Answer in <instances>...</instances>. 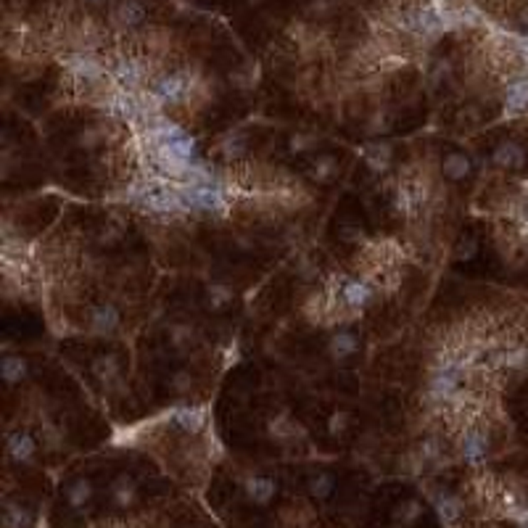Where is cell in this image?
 Instances as JSON below:
<instances>
[{
  "instance_id": "52a82bcc",
  "label": "cell",
  "mask_w": 528,
  "mask_h": 528,
  "mask_svg": "<svg viewBox=\"0 0 528 528\" xmlns=\"http://www.w3.org/2000/svg\"><path fill=\"white\" fill-rule=\"evenodd\" d=\"M341 301L349 309H365L372 301V286L365 280L349 278L341 283Z\"/></svg>"
},
{
  "instance_id": "1f68e13d",
  "label": "cell",
  "mask_w": 528,
  "mask_h": 528,
  "mask_svg": "<svg viewBox=\"0 0 528 528\" xmlns=\"http://www.w3.org/2000/svg\"><path fill=\"white\" fill-rule=\"evenodd\" d=\"M346 428H349V415H346V412H333L330 420H328V433L341 436Z\"/></svg>"
},
{
  "instance_id": "d4e9b609",
  "label": "cell",
  "mask_w": 528,
  "mask_h": 528,
  "mask_svg": "<svg viewBox=\"0 0 528 528\" xmlns=\"http://www.w3.org/2000/svg\"><path fill=\"white\" fill-rule=\"evenodd\" d=\"M167 338H169V346H172V349H175V352L185 354L188 349H190V346H193V341H195V333H193V328H190V325H183V323H177V325H172V328H169Z\"/></svg>"
},
{
  "instance_id": "7a4b0ae2",
  "label": "cell",
  "mask_w": 528,
  "mask_h": 528,
  "mask_svg": "<svg viewBox=\"0 0 528 528\" xmlns=\"http://www.w3.org/2000/svg\"><path fill=\"white\" fill-rule=\"evenodd\" d=\"M180 193H183L190 212H206V214L227 212L225 193L214 183H185V185H180Z\"/></svg>"
},
{
  "instance_id": "44dd1931",
  "label": "cell",
  "mask_w": 528,
  "mask_h": 528,
  "mask_svg": "<svg viewBox=\"0 0 528 528\" xmlns=\"http://www.w3.org/2000/svg\"><path fill=\"white\" fill-rule=\"evenodd\" d=\"M204 298H206V306H209L212 312H225V309L232 304L235 293H232V288L227 286V283H209Z\"/></svg>"
},
{
  "instance_id": "8992f818",
  "label": "cell",
  "mask_w": 528,
  "mask_h": 528,
  "mask_svg": "<svg viewBox=\"0 0 528 528\" xmlns=\"http://www.w3.org/2000/svg\"><path fill=\"white\" fill-rule=\"evenodd\" d=\"M87 325H90V330L98 335H109L114 333L117 328L122 325V315L119 309L112 304H98L90 309V315H87Z\"/></svg>"
},
{
  "instance_id": "2e32d148",
  "label": "cell",
  "mask_w": 528,
  "mask_h": 528,
  "mask_svg": "<svg viewBox=\"0 0 528 528\" xmlns=\"http://www.w3.org/2000/svg\"><path fill=\"white\" fill-rule=\"evenodd\" d=\"M114 19L124 29L138 27V24L146 21V6L140 0H122L119 6H117V11H114Z\"/></svg>"
},
{
  "instance_id": "484cf974",
  "label": "cell",
  "mask_w": 528,
  "mask_h": 528,
  "mask_svg": "<svg viewBox=\"0 0 528 528\" xmlns=\"http://www.w3.org/2000/svg\"><path fill=\"white\" fill-rule=\"evenodd\" d=\"M335 169H338V164H335L333 156H320L309 164V180L312 183H328L335 175Z\"/></svg>"
},
{
  "instance_id": "cb8c5ba5",
  "label": "cell",
  "mask_w": 528,
  "mask_h": 528,
  "mask_svg": "<svg viewBox=\"0 0 528 528\" xmlns=\"http://www.w3.org/2000/svg\"><path fill=\"white\" fill-rule=\"evenodd\" d=\"M441 172H444L446 180L460 183V180H465V177L470 175V158L465 156V153H449L441 161Z\"/></svg>"
},
{
  "instance_id": "277c9868",
  "label": "cell",
  "mask_w": 528,
  "mask_h": 528,
  "mask_svg": "<svg viewBox=\"0 0 528 528\" xmlns=\"http://www.w3.org/2000/svg\"><path fill=\"white\" fill-rule=\"evenodd\" d=\"M188 87H190V77L188 72H172V75L158 77L153 87H151V103L156 109H164V106H172V103H180L185 98Z\"/></svg>"
},
{
  "instance_id": "4316f807",
  "label": "cell",
  "mask_w": 528,
  "mask_h": 528,
  "mask_svg": "<svg viewBox=\"0 0 528 528\" xmlns=\"http://www.w3.org/2000/svg\"><path fill=\"white\" fill-rule=\"evenodd\" d=\"M29 520H32V515H29L21 505L6 502V510H3V528H24V526H29Z\"/></svg>"
},
{
  "instance_id": "e0dca14e",
  "label": "cell",
  "mask_w": 528,
  "mask_h": 528,
  "mask_svg": "<svg viewBox=\"0 0 528 528\" xmlns=\"http://www.w3.org/2000/svg\"><path fill=\"white\" fill-rule=\"evenodd\" d=\"M66 66H69V72H72V75L80 77V80H87V82H93V80H98V77L103 75L101 64H98L93 56H82V53L69 56Z\"/></svg>"
},
{
  "instance_id": "603a6c76",
  "label": "cell",
  "mask_w": 528,
  "mask_h": 528,
  "mask_svg": "<svg viewBox=\"0 0 528 528\" xmlns=\"http://www.w3.org/2000/svg\"><path fill=\"white\" fill-rule=\"evenodd\" d=\"M138 500V486L130 475H119L117 481L112 483V502L117 507H130L132 502Z\"/></svg>"
},
{
  "instance_id": "d6986e66",
  "label": "cell",
  "mask_w": 528,
  "mask_h": 528,
  "mask_svg": "<svg viewBox=\"0 0 528 528\" xmlns=\"http://www.w3.org/2000/svg\"><path fill=\"white\" fill-rule=\"evenodd\" d=\"M0 372H3V380H6L9 386H16V383H21V380L27 378L29 365L24 357H19V354H6L3 362H0Z\"/></svg>"
},
{
  "instance_id": "5b68a950",
  "label": "cell",
  "mask_w": 528,
  "mask_h": 528,
  "mask_svg": "<svg viewBox=\"0 0 528 528\" xmlns=\"http://www.w3.org/2000/svg\"><path fill=\"white\" fill-rule=\"evenodd\" d=\"M6 452H9L11 463L29 465L35 460V454H38V441L29 433H24V431H14L6 438Z\"/></svg>"
},
{
  "instance_id": "30bf717a",
  "label": "cell",
  "mask_w": 528,
  "mask_h": 528,
  "mask_svg": "<svg viewBox=\"0 0 528 528\" xmlns=\"http://www.w3.org/2000/svg\"><path fill=\"white\" fill-rule=\"evenodd\" d=\"M491 161L502 169L523 167V164H526V151H523V146L515 143V140H502L500 146L491 151Z\"/></svg>"
},
{
  "instance_id": "4dcf8cb0",
  "label": "cell",
  "mask_w": 528,
  "mask_h": 528,
  "mask_svg": "<svg viewBox=\"0 0 528 528\" xmlns=\"http://www.w3.org/2000/svg\"><path fill=\"white\" fill-rule=\"evenodd\" d=\"M312 149H315V135H309V132H296L288 140V151L291 153H306Z\"/></svg>"
},
{
  "instance_id": "7402d4cb",
  "label": "cell",
  "mask_w": 528,
  "mask_h": 528,
  "mask_svg": "<svg viewBox=\"0 0 528 528\" xmlns=\"http://www.w3.org/2000/svg\"><path fill=\"white\" fill-rule=\"evenodd\" d=\"M433 507H436V512H438L441 523H454V520L463 515V502L457 500L454 494H446V491L436 494V497H433Z\"/></svg>"
},
{
  "instance_id": "ffe728a7",
  "label": "cell",
  "mask_w": 528,
  "mask_h": 528,
  "mask_svg": "<svg viewBox=\"0 0 528 528\" xmlns=\"http://www.w3.org/2000/svg\"><path fill=\"white\" fill-rule=\"evenodd\" d=\"M93 483L87 481V478H75V481L66 486V502H69V507L75 510H82L90 505V500H93Z\"/></svg>"
},
{
  "instance_id": "e575fe53",
  "label": "cell",
  "mask_w": 528,
  "mask_h": 528,
  "mask_svg": "<svg viewBox=\"0 0 528 528\" xmlns=\"http://www.w3.org/2000/svg\"><path fill=\"white\" fill-rule=\"evenodd\" d=\"M190 372H185V370H180V372H175V378H172V389L175 391H188L190 389Z\"/></svg>"
},
{
  "instance_id": "836d02e7",
  "label": "cell",
  "mask_w": 528,
  "mask_h": 528,
  "mask_svg": "<svg viewBox=\"0 0 528 528\" xmlns=\"http://www.w3.org/2000/svg\"><path fill=\"white\" fill-rule=\"evenodd\" d=\"M420 512H423L420 502H407L404 507L399 510V520H402V523H415V520L420 518Z\"/></svg>"
},
{
  "instance_id": "6da1fadb",
  "label": "cell",
  "mask_w": 528,
  "mask_h": 528,
  "mask_svg": "<svg viewBox=\"0 0 528 528\" xmlns=\"http://www.w3.org/2000/svg\"><path fill=\"white\" fill-rule=\"evenodd\" d=\"M465 378V365L454 357H446L436 365V370L428 378V397L433 402H454L460 397V386Z\"/></svg>"
},
{
  "instance_id": "3957f363",
  "label": "cell",
  "mask_w": 528,
  "mask_h": 528,
  "mask_svg": "<svg viewBox=\"0 0 528 528\" xmlns=\"http://www.w3.org/2000/svg\"><path fill=\"white\" fill-rule=\"evenodd\" d=\"M138 204H143L149 212L153 214H183L190 212L185 204V198L180 193V185L169 188V185H156L149 188L138 195Z\"/></svg>"
},
{
  "instance_id": "83f0119b",
  "label": "cell",
  "mask_w": 528,
  "mask_h": 528,
  "mask_svg": "<svg viewBox=\"0 0 528 528\" xmlns=\"http://www.w3.org/2000/svg\"><path fill=\"white\" fill-rule=\"evenodd\" d=\"M333 489H335V478L330 473H317L315 478L309 481V494L315 500H328L333 494Z\"/></svg>"
},
{
  "instance_id": "7c38bea8",
  "label": "cell",
  "mask_w": 528,
  "mask_h": 528,
  "mask_svg": "<svg viewBox=\"0 0 528 528\" xmlns=\"http://www.w3.org/2000/svg\"><path fill=\"white\" fill-rule=\"evenodd\" d=\"M328 352H330V357L335 362L349 360V357H354V354L360 352V338L352 330H335L330 335V341H328Z\"/></svg>"
},
{
  "instance_id": "ac0fdd59",
  "label": "cell",
  "mask_w": 528,
  "mask_h": 528,
  "mask_svg": "<svg viewBox=\"0 0 528 528\" xmlns=\"http://www.w3.org/2000/svg\"><path fill=\"white\" fill-rule=\"evenodd\" d=\"M90 370H93V375L101 380L103 386H112L114 380H119L122 365L114 354H101V357H95L93 360V367H90Z\"/></svg>"
},
{
  "instance_id": "f546056e",
  "label": "cell",
  "mask_w": 528,
  "mask_h": 528,
  "mask_svg": "<svg viewBox=\"0 0 528 528\" xmlns=\"http://www.w3.org/2000/svg\"><path fill=\"white\" fill-rule=\"evenodd\" d=\"M397 209L404 214H412L417 209V204H420V193L417 190H412V188H399L397 190Z\"/></svg>"
},
{
  "instance_id": "9a60e30c",
  "label": "cell",
  "mask_w": 528,
  "mask_h": 528,
  "mask_svg": "<svg viewBox=\"0 0 528 528\" xmlns=\"http://www.w3.org/2000/svg\"><path fill=\"white\" fill-rule=\"evenodd\" d=\"M362 158H365V164H367L375 175H383V172L391 167L394 151H391L389 143H367V146L362 149Z\"/></svg>"
},
{
  "instance_id": "5bb4252c",
  "label": "cell",
  "mask_w": 528,
  "mask_h": 528,
  "mask_svg": "<svg viewBox=\"0 0 528 528\" xmlns=\"http://www.w3.org/2000/svg\"><path fill=\"white\" fill-rule=\"evenodd\" d=\"M143 75H146V69H143L138 58H119L117 66H114V77H117V82L124 90H135L143 82Z\"/></svg>"
},
{
  "instance_id": "ba28073f",
  "label": "cell",
  "mask_w": 528,
  "mask_h": 528,
  "mask_svg": "<svg viewBox=\"0 0 528 528\" xmlns=\"http://www.w3.org/2000/svg\"><path fill=\"white\" fill-rule=\"evenodd\" d=\"M528 112V75L507 85L505 93V117H520Z\"/></svg>"
},
{
  "instance_id": "8fae6325",
  "label": "cell",
  "mask_w": 528,
  "mask_h": 528,
  "mask_svg": "<svg viewBox=\"0 0 528 528\" xmlns=\"http://www.w3.org/2000/svg\"><path fill=\"white\" fill-rule=\"evenodd\" d=\"M463 460L470 465H478L486 460V454H489V436L483 433V431H468V433L463 436Z\"/></svg>"
},
{
  "instance_id": "d6a6232c",
  "label": "cell",
  "mask_w": 528,
  "mask_h": 528,
  "mask_svg": "<svg viewBox=\"0 0 528 528\" xmlns=\"http://www.w3.org/2000/svg\"><path fill=\"white\" fill-rule=\"evenodd\" d=\"M475 251H478V246H475V241L473 238H465V241H460V246H457V254H454V259L457 262H468L475 257Z\"/></svg>"
},
{
  "instance_id": "f1b7e54d",
  "label": "cell",
  "mask_w": 528,
  "mask_h": 528,
  "mask_svg": "<svg viewBox=\"0 0 528 528\" xmlns=\"http://www.w3.org/2000/svg\"><path fill=\"white\" fill-rule=\"evenodd\" d=\"M246 140H243V135H230V138H225L222 143H220V153H222L227 161H235V158H241L243 153H246Z\"/></svg>"
},
{
  "instance_id": "4fadbf2b",
  "label": "cell",
  "mask_w": 528,
  "mask_h": 528,
  "mask_svg": "<svg viewBox=\"0 0 528 528\" xmlns=\"http://www.w3.org/2000/svg\"><path fill=\"white\" fill-rule=\"evenodd\" d=\"M172 423L185 433H201L206 428V409L204 407H177L172 412Z\"/></svg>"
},
{
  "instance_id": "d590c367",
  "label": "cell",
  "mask_w": 528,
  "mask_h": 528,
  "mask_svg": "<svg viewBox=\"0 0 528 528\" xmlns=\"http://www.w3.org/2000/svg\"><path fill=\"white\" fill-rule=\"evenodd\" d=\"M85 3H93V6H98V3H103V0H85Z\"/></svg>"
},
{
  "instance_id": "9c48e42d",
  "label": "cell",
  "mask_w": 528,
  "mask_h": 528,
  "mask_svg": "<svg viewBox=\"0 0 528 528\" xmlns=\"http://www.w3.org/2000/svg\"><path fill=\"white\" fill-rule=\"evenodd\" d=\"M243 491H246L249 502L264 507V505H269V502L275 500L278 483L272 481V478H267V475H251V478H246V483H243Z\"/></svg>"
}]
</instances>
